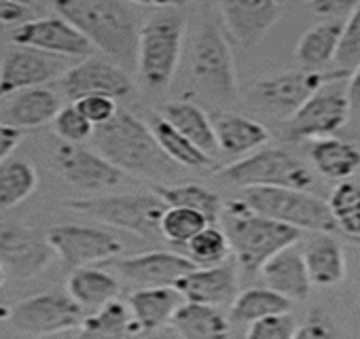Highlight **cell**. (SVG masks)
Listing matches in <instances>:
<instances>
[{"label":"cell","mask_w":360,"mask_h":339,"mask_svg":"<svg viewBox=\"0 0 360 339\" xmlns=\"http://www.w3.org/2000/svg\"><path fill=\"white\" fill-rule=\"evenodd\" d=\"M153 136L163 148V153L176 163L189 170H204L212 165V157L198 148L189 138L180 134L165 117H157L153 123Z\"/></svg>","instance_id":"obj_32"},{"label":"cell","mask_w":360,"mask_h":339,"mask_svg":"<svg viewBox=\"0 0 360 339\" xmlns=\"http://www.w3.org/2000/svg\"><path fill=\"white\" fill-rule=\"evenodd\" d=\"M58 85L70 100L83 96H110L117 100L127 96L134 87L129 72L104 58H87L79 62L62 75Z\"/></svg>","instance_id":"obj_16"},{"label":"cell","mask_w":360,"mask_h":339,"mask_svg":"<svg viewBox=\"0 0 360 339\" xmlns=\"http://www.w3.org/2000/svg\"><path fill=\"white\" fill-rule=\"evenodd\" d=\"M347 96H349L352 108L354 106H360V62L349 72V79H347Z\"/></svg>","instance_id":"obj_47"},{"label":"cell","mask_w":360,"mask_h":339,"mask_svg":"<svg viewBox=\"0 0 360 339\" xmlns=\"http://www.w3.org/2000/svg\"><path fill=\"white\" fill-rule=\"evenodd\" d=\"M91 140L102 157L129 177L167 181L176 174L178 165L163 153L153 129L127 110H117L110 121L94 127Z\"/></svg>","instance_id":"obj_2"},{"label":"cell","mask_w":360,"mask_h":339,"mask_svg":"<svg viewBox=\"0 0 360 339\" xmlns=\"http://www.w3.org/2000/svg\"><path fill=\"white\" fill-rule=\"evenodd\" d=\"M290 299L282 297L280 293L267 288H248L231 301V320L233 322H255L269 314L290 312Z\"/></svg>","instance_id":"obj_33"},{"label":"cell","mask_w":360,"mask_h":339,"mask_svg":"<svg viewBox=\"0 0 360 339\" xmlns=\"http://www.w3.org/2000/svg\"><path fill=\"white\" fill-rule=\"evenodd\" d=\"M187 301L227 305L238 295V263L229 257L223 263L195 267L172 284Z\"/></svg>","instance_id":"obj_18"},{"label":"cell","mask_w":360,"mask_h":339,"mask_svg":"<svg viewBox=\"0 0 360 339\" xmlns=\"http://www.w3.org/2000/svg\"><path fill=\"white\" fill-rule=\"evenodd\" d=\"M60 98L47 87H28L15 91V98L7 102V106L0 110V123L13 125L18 129L41 127L53 121L56 113L60 110Z\"/></svg>","instance_id":"obj_22"},{"label":"cell","mask_w":360,"mask_h":339,"mask_svg":"<svg viewBox=\"0 0 360 339\" xmlns=\"http://www.w3.org/2000/svg\"><path fill=\"white\" fill-rule=\"evenodd\" d=\"M68 206L75 212L98 219L100 223L129 231L148 242L161 238L159 221L163 210L167 208V204L157 193L153 196L125 193V196H104L91 200H72L68 202Z\"/></svg>","instance_id":"obj_8"},{"label":"cell","mask_w":360,"mask_h":339,"mask_svg":"<svg viewBox=\"0 0 360 339\" xmlns=\"http://www.w3.org/2000/svg\"><path fill=\"white\" fill-rule=\"evenodd\" d=\"M5 280H7V274H5L3 265H0V286H3V284H5Z\"/></svg>","instance_id":"obj_50"},{"label":"cell","mask_w":360,"mask_h":339,"mask_svg":"<svg viewBox=\"0 0 360 339\" xmlns=\"http://www.w3.org/2000/svg\"><path fill=\"white\" fill-rule=\"evenodd\" d=\"M3 3H9V5H18V7H24V9H30L34 0H3Z\"/></svg>","instance_id":"obj_49"},{"label":"cell","mask_w":360,"mask_h":339,"mask_svg":"<svg viewBox=\"0 0 360 339\" xmlns=\"http://www.w3.org/2000/svg\"><path fill=\"white\" fill-rule=\"evenodd\" d=\"M56 165L62 177L85 191H104L129 181V174L112 165L106 157L79 144H60L56 151Z\"/></svg>","instance_id":"obj_15"},{"label":"cell","mask_w":360,"mask_h":339,"mask_svg":"<svg viewBox=\"0 0 360 339\" xmlns=\"http://www.w3.org/2000/svg\"><path fill=\"white\" fill-rule=\"evenodd\" d=\"M223 183L246 187H292L307 191L314 183L305 163L278 146H261L219 172Z\"/></svg>","instance_id":"obj_5"},{"label":"cell","mask_w":360,"mask_h":339,"mask_svg":"<svg viewBox=\"0 0 360 339\" xmlns=\"http://www.w3.org/2000/svg\"><path fill=\"white\" fill-rule=\"evenodd\" d=\"M206 225H210L208 219L198 210L183 206H167L159 221V234L174 246H185Z\"/></svg>","instance_id":"obj_38"},{"label":"cell","mask_w":360,"mask_h":339,"mask_svg":"<svg viewBox=\"0 0 360 339\" xmlns=\"http://www.w3.org/2000/svg\"><path fill=\"white\" fill-rule=\"evenodd\" d=\"M303 261L314 286H335L345 278V257L335 234H318L307 244Z\"/></svg>","instance_id":"obj_25"},{"label":"cell","mask_w":360,"mask_h":339,"mask_svg":"<svg viewBox=\"0 0 360 339\" xmlns=\"http://www.w3.org/2000/svg\"><path fill=\"white\" fill-rule=\"evenodd\" d=\"M85 309L70 297L62 293H43L24 299L9 312V322L20 333L32 335H56L81 326Z\"/></svg>","instance_id":"obj_10"},{"label":"cell","mask_w":360,"mask_h":339,"mask_svg":"<svg viewBox=\"0 0 360 339\" xmlns=\"http://www.w3.org/2000/svg\"><path fill=\"white\" fill-rule=\"evenodd\" d=\"M81 326L85 333H91V335H127V333L140 331L131 316L129 305L119 301L117 297L106 301L98 309L87 312Z\"/></svg>","instance_id":"obj_35"},{"label":"cell","mask_w":360,"mask_h":339,"mask_svg":"<svg viewBox=\"0 0 360 339\" xmlns=\"http://www.w3.org/2000/svg\"><path fill=\"white\" fill-rule=\"evenodd\" d=\"M66 66L68 64L62 56L13 45L0 62V102L15 91L39 87L58 79L68 70Z\"/></svg>","instance_id":"obj_12"},{"label":"cell","mask_w":360,"mask_h":339,"mask_svg":"<svg viewBox=\"0 0 360 339\" xmlns=\"http://www.w3.org/2000/svg\"><path fill=\"white\" fill-rule=\"evenodd\" d=\"M295 331H297L295 318L288 312H280L250 322L246 335L250 339H292Z\"/></svg>","instance_id":"obj_41"},{"label":"cell","mask_w":360,"mask_h":339,"mask_svg":"<svg viewBox=\"0 0 360 339\" xmlns=\"http://www.w3.org/2000/svg\"><path fill=\"white\" fill-rule=\"evenodd\" d=\"M183 301H185V297L180 295L172 284H163V286H150V288L131 293L127 305L131 309V316H134L138 328L153 331V328L169 322L172 314Z\"/></svg>","instance_id":"obj_24"},{"label":"cell","mask_w":360,"mask_h":339,"mask_svg":"<svg viewBox=\"0 0 360 339\" xmlns=\"http://www.w3.org/2000/svg\"><path fill=\"white\" fill-rule=\"evenodd\" d=\"M185 22L176 13L148 18L138 32L136 70L148 87H165L178 66L183 51Z\"/></svg>","instance_id":"obj_6"},{"label":"cell","mask_w":360,"mask_h":339,"mask_svg":"<svg viewBox=\"0 0 360 339\" xmlns=\"http://www.w3.org/2000/svg\"><path fill=\"white\" fill-rule=\"evenodd\" d=\"M56 250L47 236L26 225H7L0 229V265L18 280L41 276L53 261Z\"/></svg>","instance_id":"obj_11"},{"label":"cell","mask_w":360,"mask_h":339,"mask_svg":"<svg viewBox=\"0 0 360 339\" xmlns=\"http://www.w3.org/2000/svg\"><path fill=\"white\" fill-rule=\"evenodd\" d=\"M265 284L290 301H305L311 295V280L303 261V252L297 244H290L271 255L259 269Z\"/></svg>","instance_id":"obj_20"},{"label":"cell","mask_w":360,"mask_h":339,"mask_svg":"<svg viewBox=\"0 0 360 339\" xmlns=\"http://www.w3.org/2000/svg\"><path fill=\"white\" fill-rule=\"evenodd\" d=\"M297 3H309V0H297Z\"/></svg>","instance_id":"obj_51"},{"label":"cell","mask_w":360,"mask_h":339,"mask_svg":"<svg viewBox=\"0 0 360 339\" xmlns=\"http://www.w3.org/2000/svg\"><path fill=\"white\" fill-rule=\"evenodd\" d=\"M24 140V132L7 125V123H0V161H5L7 157H11V153L20 146V142Z\"/></svg>","instance_id":"obj_44"},{"label":"cell","mask_w":360,"mask_h":339,"mask_svg":"<svg viewBox=\"0 0 360 339\" xmlns=\"http://www.w3.org/2000/svg\"><path fill=\"white\" fill-rule=\"evenodd\" d=\"M333 62L337 64V68L347 70V72H352L356 64L360 62V3L343 22L341 41H339Z\"/></svg>","instance_id":"obj_39"},{"label":"cell","mask_w":360,"mask_h":339,"mask_svg":"<svg viewBox=\"0 0 360 339\" xmlns=\"http://www.w3.org/2000/svg\"><path fill=\"white\" fill-rule=\"evenodd\" d=\"M51 5L94 49L104 51L127 72L136 70L140 26L127 0H51Z\"/></svg>","instance_id":"obj_1"},{"label":"cell","mask_w":360,"mask_h":339,"mask_svg":"<svg viewBox=\"0 0 360 339\" xmlns=\"http://www.w3.org/2000/svg\"><path fill=\"white\" fill-rule=\"evenodd\" d=\"M56 255L70 267H85L108 261L123 252L117 236L87 225H56L47 234Z\"/></svg>","instance_id":"obj_13"},{"label":"cell","mask_w":360,"mask_h":339,"mask_svg":"<svg viewBox=\"0 0 360 339\" xmlns=\"http://www.w3.org/2000/svg\"><path fill=\"white\" fill-rule=\"evenodd\" d=\"M252 210L292 225L301 231L314 234H337L335 217L328 204L303 189L292 187H246L240 193Z\"/></svg>","instance_id":"obj_4"},{"label":"cell","mask_w":360,"mask_h":339,"mask_svg":"<svg viewBox=\"0 0 360 339\" xmlns=\"http://www.w3.org/2000/svg\"><path fill=\"white\" fill-rule=\"evenodd\" d=\"M183 248H185V257L191 263H195L198 267H208V265L223 263L231 255L229 238L221 227H217V223L206 225Z\"/></svg>","instance_id":"obj_36"},{"label":"cell","mask_w":360,"mask_h":339,"mask_svg":"<svg viewBox=\"0 0 360 339\" xmlns=\"http://www.w3.org/2000/svg\"><path fill=\"white\" fill-rule=\"evenodd\" d=\"M39 187V174L32 163L22 157L0 161V212L26 202Z\"/></svg>","instance_id":"obj_31"},{"label":"cell","mask_w":360,"mask_h":339,"mask_svg":"<svg viewBox=\"0 0 360 339\" xmlns=\"http://www.w3.org/2000/svg\"><path fill=\"white\" fill-rule=\"evenodd\" d=\"M53 127H56V134L70 144H81L89 140L94 134V125L79 113L75 104L60 106V110L53 117Z\"/></svg>","instance_id":"obj_40"},{"label":"cell","mask_w":360,"mask_h":339,"mask_svg":"<svg viewBox=\"0 0 360 339\" xmlns=\"http://www.w3.org/2000/svg\"><path fill=\"white\" fill-rule=\"evenodd\" d=\"M278 3H280V5H284V0H278Z\"/></svg>","instance_id":"obj_52"},{"label":"cell","mask_w":360,"mask_h":339,"mask_svg":"<svg viewBox=\"0 0 360 339\" xmlns=\"http://www.w3.org/2000/svg\"><path fill=\"white\" fill-rule=\"evenodd\" d=\"M349 72L341 70L324 81L290 117L286 123L288 140H314L333 136L349 119V96H347Z\"/></svg>","instance_id":"obj_7"},{"label":"cell","mask_w":360,"mask_h":339,"mask_svg":"<svg viewBox=\"0 0 360 339\" xmlns=\"http://www.w3.org/2000/svg\"><path fill=\"white\" fill-rule=\"evenodd\" d=\"M326 204L335 217L337 229L354 240H360V185L347 179L341 181Z\"/></svg>","instance_id":"obj_37"},{"label":"cell","mask_w":360,"mask_h":339,"mask_svg":"<svg viewBox=\"0 0 360 339\" xmlns=\"http://www.w3.org/2000/svg\"><path fill=\"white\" fill-rule=\"evenodd\" d=\"M345 20H324L303 32L295 47V60L303 68L322 70L335 60Z\"/></svg>","instance_id":"obj_27"},{"label":"cell","mask_w":360,"mask_h":339,"mask_svg":"<svg viewBox=\"0 0 360 339\" xmlns=\"http://www.w3.org/2000/svg\"><path fill=\"white\" fill-rule=\"evenodd\" d=\"M155 193L167 206H183L202 212L208 223H219L223 200L202 185H174V187H157Z\"/></svg>","instance_id":"obj_34"},{"label":"cell","mask_w":360,"mask_h":339,"mask_svg":"<svg viewBox=\"0 0 360 339\" xmlns=\"http://www.w3.org/2000/svg\"><path fill=\"white\" fill-rule=\"evenodd\" d=\"M358 3L360 0H309V7L326 20H343L358 7Z\"/></svg>","instance_id":"obj_43"},{"label":"cell","mask_w":360,"mask_h":339,"mask_svg":"<svg viewBox=\"0 0 360 339\" xmlns=\"http://www.w3.org/2000/svg\"><path fill=\"white\" fill-rule=\"evenodd\" d=\"M191 70L198 87L219 100L233 102L238 96V77L231 47L219 26L206 22L198 30L193 53H191Z\"/></svg>","instance_id":"obj_9"},{"label":"cell","mask_w":360,"mask_h":339,"mask_svg":"<svg viewBox=\"0 0 360 339\" xmlns=\"http://www.w3.org/2000/svg\"><path fill=\"white\" fill-rule=\"evenodd\" d=\"M115 267L127 280L148 284V286H163V284H174L180 276L189 274L198 265L191 263L180 252L157 250V252L119 259V261H115Z\"/></svg>","instance_id":"obj_21"},{"label":"cell","mask_w":360,"mask_h":339,"mask_svg":"<svg viewBox=\"0 0 360 339\" xmlns=\"http://www.w3.org/2000/svg\"><path fill=\"white\" fill-rule=\"evenodd\" d=\"M172 326L189 339H206V337H223L229 333V320L217 305L183 301L169 318Z\"/></svg>","instance_id":"obj_28"},{"label":"cell","mask_w":360,"mask_h":339,"mask_svg":"<svg viewBox=\"0 0 360 339\" xmlns=\"http://www.w3.org/2000/svg\"><path fill=\"white\" fill-rule=\"evenodd\" d=\"M11 41L13 45L39 49L51 56L87 58L94 51V45L60 15L22 22L20 28L13 32Z\"/></svg>","instance_id":"obj_17"},{"label":"cell","mask_w":360,"mask_h":339,"mask_svg":"<svg viewBox=\"0 0 360 339\" xmlns=\"http://www.w3.org/2000/svg\"><path fill=\"white\" fill-rule=\"evenodd\" d=\"M165 119L185 138H189L198 148H202L206 155L217 157L221 153L217 134H214V125H212L210 117L198 104L187 102V100H176V102L167 104Z\"/></svg>","instance_id":"obj_29"},{"label":"cell","mask_w":360,"mask_h":339,"mask_svg":"<svg viewBox=\"0 0 360 339\" xmlns=\"http://www.w3.org/2000/svg\"><path fill=\"white\" fill-rule=\"evenodd\" d=\"M309 159L318 172L330 181H345L360 167V151L333 136L314 138L309 144Z\"/></svg>","instance_id":"obj_26"},{"label":"cell","mask_w":360,"mask_h":339,"mask_svg":"<svg viewBox=\"0 0 360 339\" xmlns=\"http://www.w3.org/2000/svg\"><path fill=\"white\" fill-rule=\"evenodd\" d=\"M129 3L155 7V9H174V7H183L187 0H129Z\"/></svg>","instance_id":"obj_48"},{"label":"cell","mask_w":360,"mask_h":339,"mask_svg":"<svg viewBox=\"0 0 360 339\" xmlns=\"http://www.w3.org/2000/svg\"><path fill=\"white\" fill-rule=\"evenodd\" d=\"M26 18H28V9L0 0V24H22Z\"/></svg>","instance_id":"obj_46"},{"label":"cell","mask_w":360,"mask_h":339,"mask_svg":"<svg viewBox=\"0 0 360 339\" xmlns=\"http://www.w3.org/2000/svg\"><path fill=\"white\" fill-rule=\"evenodd\" d=\"M333 335V328L330 326H326V322H322V320H314V318H309V320H305L301 326L297 324V331H295V337L297 339H326V337H330Z\"/></svg>","instance_id":"obj_45"},{"label":"cell","mask_w":360,"mask_h":339,"mask_svg":"<svg viewBox=\"0 0 360 339\" xmlns=\"http://www.w3.org/2000/svg\"><path fill=\"white\" fill-rule=\"evenodd\" d=\"M66 290L85 312H94L119 295V282L108 271L85 265L75 267L66 282Z\"/></svg>","instance_id":"obj_30"},{"label":"cell","mask_w":360,"mask_h":339,"mask_svg":"<svg viewBox=\"0 0 360 339\" xmlns=\"http://www.w3.org/2000/svg\"><path fill=\"white\" fill-rule=\"evenodd\" d=\"M75 106L94 127L104 125L119 110L115 98H110V96H83V98L75 100Z\"/></svg>","instance_id":"obj_42"},{"label":"cell","mask_w":360,"mask_h":339,"mask_svg":"<svg viewBox=\"0 0 360 339\" xmlns=\"http://www.w3.org/2000/svg\"><path fill=\"white\" fill-rule=\"evenodd\" d=\"M219 151L225 155H248L267 144L269 132L263 123L238 115V113H221L212 121Z\"/></svg>","instance_id":"obj_23"},{"label":"cell","mask_w":360,"mask_h":339,"mask_svg":"<svg viewBox=\"0 0 360 339\" xmlns=\"http://www.w3.org/2000/svg\"><path fill=\"white\" fill-rule=\"evenodd\" d=\"M337 72L339 68L333 72H322L311 68L286 70L255 83L252 98L269 113L290 117L324 81H328Z\"/></svg>","instance_id":"obj_14"},{"label":"cell","mask_w":360,"mask_h":339,"mask_svg":"<svg viewBox=\"0 0 360 339\" xmlns=\"http://www.w3.org/2000/svg\"><path fill=\"white\" fill-rule=\"evenodd\" d=\"M221 15L229 34L244 47L257 45L280 20L278 0H221Z\"/></svg>","instance_id":"obj_19"},{"label":"cell","mask_w":360,"mask_h":339,"mask_svg":"<svg viewBox=\"0 0 360 339\" xmlns=\"http://www.w3.org/2000/svg\"><path fill=\"white\" fill-rule=\"evenodd\" d=\"M221 217L225 223L223 231L227 234L231 250L236 252V263L246 274L259 271L271 255L290 244H297L303 234L292 225L280 223L252 210L240 198L223 202Z\"/></svg>","instance_id":"obj_3"}]
</instances>
